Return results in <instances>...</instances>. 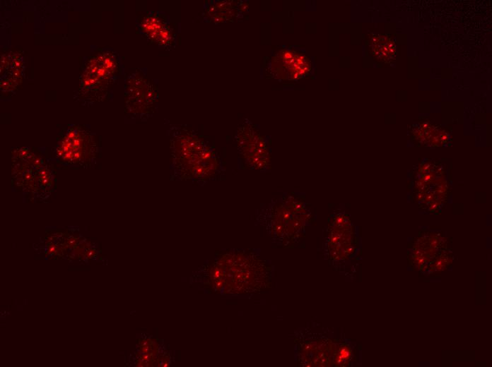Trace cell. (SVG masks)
Listing matches in <instances>:
<instances>
[{
    "mask_svg": "<svg viewBox=\"0 0 492 367\" xmlns=\"http://www.w3.org/2000/svg\"><path fill=\"white\" fill-rule=\"evenodd\" d=\"M294 344L299 366H332L336 342L320 333L316 326L295 331Z\"/></svg>",
    "mask_w": 492,
    "mask_h": 367,
    "instance_id": "cell-6",
    "label": "cell"
},
{
    "mask_svg": "<svg viewBox=\"0 0 492 367\" xmlns=\"http://www.w3.org/2000/svg\"><path fill=\"white\" fill-rule=\"evenodd\" d=\"M255 217L273 243L283 248L298 243L315 219L305 193L299 190L283 191L279 196L260 205Z\"/></svg>",
    "mask_w": 492,
    "mask_h": 367,
    "instance_id": "cell-3",
    "label": "cell"
},
{
    "mask_svg": "<svg viewBox=\"0 0 492 367\" xmlns=\"http://www.w3.org/2000/svg\"><path fill=\"white\" fill-rule=\"evenodd\" d=\"M210 10H213L215 12L213 14H220L218 21L223 22L230 19L235 15V8L233 6L232 3L228 1H223L216 4L210 8ZM212 14V15H213Z\"/></svg>",
    "mask_w": 492,
    "mask_h": 367,
    "instance_id": "cell-13",
    "label": "cell"
},
{
    "mask_svg": "<svg viewBox=\"0 0 492 367\" xmlns=\"http://www.w3.org/2000/svg\"><path fill=\"white\" fill-rule=\"evenodd\" d=\"M140 30L158 44L169 46L174 42L175 31L165 16L156 13L145 15L140 23Z\"/></svg>",
    "mask_w": 492,
    "mask_h": 367,
    "instance_id": "cell-11",
    "label": "cell"
},
{
    "mask_svg": "<svg viewBox=\"0 0 492 367\" xmlns=\"http://www.w3.org/2000/svg\"><path fill=\"white\" fill-rule=\"evenodd\" d=\"M437 167L436 166L421 167L415 179V191L418 192L417 195L426 190L427 191V193L421 201L430 203V208H433V200L435 209L439 206L440 203L445 200L447 191L445 178L441 176V173L438 174V171L436 170Z\"/></svg>",
    "mask_w": 492,
    "mask_h": 367,
    "instance_id": "cell-9",
    "label": "cell"
},
{
    "mask_svg": "<svg viewBox=\"0 0 492 367\" xmlns=\"http://www.w3.org/2000/svg\"><path fill=\"white\" fill-rule=\"evenodd\" d=\"M322 246L325 258L332 263L347 260L355 254L358 246L354 226L344 211L335 210L329 215Z\"/></svg>",
    "mask_w": 492,
    "mask_h": 367,
    "instance_id": "cell-4",
    "label": "cell"
},
{
    "mask_svg": "<svg viewBox=\"0 0 492 367\" xmlns=\"http://www.w3.org/2000/svg\"><path fill=\"white\" fill-rule=\"evenodd\" d=\"M126 95H128L127 103L129 107H134L132 111L136 112H148L156 101L157 92L153 85L144 77H137L128 81Z\"/></svg>",
    "mask_w": 492,
    "mask_h": 367,
    "instance_id": "cell-10",
    "label": "cell"
},
{
    "mask_svg": "<svg viewBox=\"0 0 492 367\" xmlns=\"http://www.w3.org/2000/svg\"><path fill=\"white\" fill-rule=\"evenodd\" d=\"M115 56L102 53L88 61L82 76V89L96 92L105 90L118 71Z\"/></svg>",
    "mask_w": 492,
    "mask_h": 367,
    "instance_id": "cell-7",
    "label": "cell"
},
{
    "mask_svg": "<svg viewBox=\"0 0 492 367\" xmlns=\"http://www.w3.org/2000/svg\"><path fill=\"white\" fill-rule=\"evenodd\" d=\"M170 135L172 180L204 185L225 174L220 155L205 136L187 126H173Z\"/></svg>",
    "mask_w": 492,
    "mask_h": 367,
    "instance_id": "cell-2",
    "label": "cell"
},
{
    "mask_svg": "<svg viewBox=\"0 0 492 367\" xmlns=\"http://www.w3.org/2000/svg\"><path fill=\"white\" fill-rule=\"evenodd\" d=\"M235 139L238 152L245 168L266 172L271 168V153L268 138L254 124L247 120L240 125Z\"/></svg>",
    "mask_w": 492,
    "mask_h": 367,
    "instance_id": "cell-5",
    "label": "cell"
},
{
    "mask_svg": "<svg viewBox=\"0 0 492 367\" xmlns=\"http://www.w3.org/2000/svg\"><path fill=\"white\" fill-rule=\"evenodd\" d=\"M270 67L275 78L295 80L310 72L312 62L305 54L298 50L283 49L272 57Z\"/></svg>",
    "mask_w": 492,
    "mask_h": 367,
    "instance_id": "cell-8",
    "label": "cell"
},
{
    "mask_svg": "<svg viewBox=\"0 0 492 367\" xmlns=\"http://www.w3.org/2000/svg\"><path fill=\"white\" fill-rule=\"evenodd\" d=\"M373 45L372 49L373 50V53L379 59L382 58L383 59V57L387 56L385 52L387 51V52L390 53L391 50L393 51L392 48L394 49V47H391L390 42L388 41L384 42V39L382 38H380L376 42L373 41Z\"/></svg>",
    "mask_w": 492,
    "mask_h": 367,
    "instance_id": "cell-14",
    "label": "cell"
},
{
    "mask_svg": "<svg viewBox=\"0 0 492 367\" xmlns=\"http://www.w3.org/2000/svg\"><path fill=\"white\" fill-rule=\"evenodd\" d=\"M215 291L226 294L259 293L271 284L273 265L257 249H230L206 266Z\"/></svg>",
    "mask_w": 492,
    "mask_h": 367,
    "instance_id": "cell-1",
    "label": "cell"
},
{
    "mask_svg": "<svg viewBox=\"0 0 492 367\" xmlns=\"http://www.w3.org/2000/svg\"><path fill=\"white\" fill-rule=\"evenodd\" d=\"M352 358V350L345 342H336L332 366H347Z\"/></svg>",
    "mask_w": 492,
    "mask_h": 367,
    "instance_id": "cell-12",
    "label": "cell"
}]
</instances>
